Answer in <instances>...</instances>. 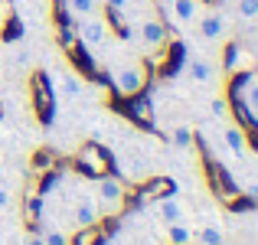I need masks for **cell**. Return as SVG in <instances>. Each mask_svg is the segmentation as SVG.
Listing matches in <instances>:
<instances>
[{"instance_id":"1","label":"cell","mask_w":258,"mask_h":245,"mask_svg":"<svg viewBox=\"0 0 258 245\" xmlns=\"http://www.w3.org/2000/svg\"><path fill=\"white\" fill-rule=\"evenodd\" d=\"M108 79H111L114 95H121V98H138V95L147 88V66L144 63L114 66V69L108 72Z\"/></svg>"},{"instance_id":"2","label":"cell","mask_w":258,"mask_h":245,"mask_svg":"<svg viewBox=\"0 0 258 245\" xmlns=\"http://www.w3.org/2000/svg\"><path fill=\"white\" fill-rule=\"evenodd\" d=\"M232 95H235V105L252 121H258V76L255 72H239V79L232 82Z\"/></svg>"},{"instance_id":"3","label":"cell","mask_w":258,"mask_h":245,"mask_svg":"<svg viewBox=\"0 0 258 245\" xmlns=\"http://www.w3.org/2000/svg\"><path fill=\"white\" fill-rule=\"evenodd\" d=\"M138 36H141V46H144L147 52L157 56V52L170 43V26H167L164 20H157V17H147V20H141Z\"/></svg>"},{"instance_id":"4","label":"cell","mask_w":258,"mask_h":245,"mask_svg":"<svg viewBox=\"0 0 258 245\" xmlns=\"http://www.w3.org/2000/svg\"><path fill=\"white\" fill-rule=\"evenodd\" d=\"M95 193H98V200L105 203L111 213H118V209H124V196H127V187L118 180L114 173H105L95 180Z\"/></svg>"},{"instance_id":"5","label":"cell","mask_w":258,"mask_h":245,"mask_svg":"<svg viewBox=\"0 0 258 245\" xmlns=\"http://www.w3.org/2000/svg\"><path fill=\"white\" fill-rule=\"evenodd\" d=\"M108 33H111V26H108V20H95V17H82L76 23V36H79V46H85V49H98L101 43L108 39Z\"/></svg>"},{"instance_id":"6","label":"cell","mask_w":258,"mask_h":245,"mask_svg":"<svg viewBox=\"0 0 258 245\" xmlns=\"http://www.w3.org/2000/svg\"><path fill=\"white\" fill-rule=\"evenodd\" d=\"M79 170H85L88 176H105L111 173V157H108V151H101L98 144H85L82 151H79Z\"/></svg>"},{"instance_id":"7","label":"cell","mask_w":258,"mask_h":245,"mask_svg":"<svg viewBox=\"0 0 258 245\" xmlns=\"http://www.w3.org/2000/svg\"><path fill=\"white\" fill-rule=\"evenodd\" d=\"M196 33H200V39H206V43H219V39L226 36V13H219V10L200 13V17H196Z\"/></svg>"},{"instance_id":"8","label":"cell","mask_w":258,"mask_h":245,"mask_svg":"<svg viewBox=\"0 0 258 245\" xmlns=\"http://www.w3.org/2000/svg\"><path fill=\"white\" fill-rule=\"evenodd\" d=\"M170 193H173V183L167 180V176H151V180L138 190V203H157Z\"/></svg>"},{"instance_id":"9","label":"cell","mask_w":258,"mask_h":245,"mask_svg":"<svg viewBox=\"0 0 258 245\" xmlns=\"http://www.w3.org/2000/svg\"><path fill=\"white\" fill-rule=\"evenodd\" d=\"M101 216H98V209H95V200L92 196H79L76 200V209H72V226L76 229H88V226H95Z\"/></svg>"},{"instance_id":"10","label":"cell","mask_w":258,"mask_h":245,"mask_svg":"<svg viewBox=\"0 0 258 245\" xmlns=\"http://www.w3.org/2000/svg\"><path fill=\"white\" fill-rule=\"evenodd\" d=\"M248 66V52L242 49L239 43H229L226 49H222V69L229 72V76H239V72H245Z\"/></svg>"},{"instance_id":"11","label":"cell","mask_w":258,"mask_h":245,"mask_svg":"<svg viewBox=\"0 0 258 245\" xmlns=\"http://www.w3.org/2000/svg\"><path fill=\"white\" fill-rule=\"evenodd\" d=\"M170 17L183 26L196 23V17H200V0H170Z\"/></svg>"},{"instance_id":"12","label":"cell","mask_w":258,"mask_h":245,"mask_svg":"<svg viewBox=\"0 0 258 245\" xmlns=\"http://www.w3.org/2000/svg\"><path fill=\"white\" fill-rule=\"evenodd\" d=\"M33 92H36V108H39V118H49V111H52V92H49V85H46V79L39 76H33Z\"/></svg>"},{"instance_id":"13","label":"cell","mask_w":258,"mask_h":245,"mask_svg":"<svg viewBox=\"0 0 258 245\" xmlns=\"http://www.w3.org/2000/svg\"><path fill=\"white\" fill-rule=\"evenodd\" d=\"M222 141H226V147L235 154V157H242V154L248 151V141H245V131H242L239 125H226V131H222Z\"/></svg>"},{"instance_id":"14","label":"cell","mask_w":258,"mask_h":245,"mask_svg":"<svg viewBox=\"0 0 258 245\" xmlns=\"http://www.w3.org/2000/svg\"><path fill=\"white\" fill-rule=\"evenodd\" d=\"M186 72H189V79L200 82V85H209V82L216 79V66L209 63V59H189Z\"/></svg>"},{"instance_id":"15","label":"cell","mask_w":258,"mask_h":245,"mask_svg":"<svg viewBox=\"0 0 258 245\" xmlns=\"http://www.w3.org/2000/svg\"><path fill=\"white\" fill-rule=\"evenodd\" d=\"M62 7H66V13L69 17H95L98 13V7H101V0H62Z\"/></svg>"},{"instance_id":"16","label":"cell","mask_w":258,"mask_h":245,"mask_svg":"<svg viewBox=\"0 0 258 245\" xmlns=\"http://www.w3.org/2000/svg\"><path fill=\"white\" fill-rule=\"evenodd\" d=\"M157 213H160V219L170 226V222H183V206L173 200V193L170 196H164V200H157Z\"/></svg>"},{"instance_id":"17","label":"cell","mask_w":258,"mask_h":245,"mask_svg":"<svg viewBox=\"0 0 258 245\" xmlns=\"http://www.w3.org/2000/svg\"><path fill=\"white\" fill-rule=\"evenodd\" d=\"M193 229L186 226V222H170V226H167V242L170 245H193Z\"/></svg>"},{"instance_id":"18","label":"cell","mask_w":258,"mask_h":245,"mask_svg":"<svg viewBox=\"0 0 258 245\" xmlns=\"http://www.w3.org/2000/svg\"><path fill=\"white\" fill-rule=\"evenodd\" d=\"M170 141H173L176 147H180V151H189V147L196 144V134L189 131L186 125H176V128H173V134H170Z\"/></svg>"},{"instance_id":"19","label":"cell","mask_w":258,"mask_h":245,"mask_svg":"<svg viewBox=\"0 0 258 245\" xmlns=\"http://www.w3.org/2000/svg\"><path fill=\"white\" fill-rule=\"evenodd\" d=\"M239 20L248 26L258 23V0H239Z\"/></svg>"},{"instance_id":"20","label":"cell","mask_w":258,"mask_h":245,"mask_svg":"<svg viewBox=\"0 0 258 245\" xmlns=\"http://www.w3.org/2000/svg\"><path fill=\"white\" fill-rule=\"evenodd\" d=\"M59 92H62L66 98H79V95H82V79H79V76H62Z\"/></svg>"},{"instance_id":"21","label":"cell","mask_w":258,"mask_h":245,"mask_svg":"<svg viewBox=\"0 0 258 245\" xmlns=\"http://www.w3.org/2000/svg\"><path fill=\"white\" fill-rule=\"evenodd\" d=\"M200 242H203V245H216V242H222V229H219V226H203Z\"/></svg>"},{"instance_id":"22","label":"cell","mask_w":258,"mask_h":245,"mask_svg":"<svg viewBox=\"0 0 258 245\" xmlns=\"http://www.w3.org/2000/svg\"><path fill=\"white\" fill-rule=\"evenodd\" d=\"M43 242H46V245H69L72 235L59 232V229H46V232H43Z\"/></svg>"},{"instance_id":"23","label":"cell","mask_w":258,"mask_h":245,"mask_svg":"<svg viewBox=\"0 0 258 245\" xmlns=\"http://www.w3.org/2000/svg\"><path fill=\"white\" fill-rule=\"evenodd\" d=\"M209 111H213V118H222V121H226L229 114H232V108L226 105V98H213V108H209Z\"/></svg>"},{"instance_id":"24","label":"cell","mask_w":258,"mask_h":245,"mask_svg":"<svg viewBox=\"0 0 258 245\" xmlns=\"http://www.w3.org/2000/svg\"><path fill=\"white\" fill-rule=\"evenodd\" d=\"M13 20V7L10 0H0V33H7V23Z\"/></svg>"},{"instance_id":"25","label":"cell","mask_w":258,"mask_h":245,"mask_svg":"<svg viewBox=\"0 0 258 245\" xmlns=\"http://www.w3.org/2000/svg\"><path fill=\"white\" fill-rule=\"evenodd\" d=\"M108 4V10H114V13H124V7L131 4V0H105Z\"/></svg>"},{"instance_id":"26","label":"cell","mask_w":258,"mask_h":245,"mask_svg":"<svg viewBox=\"0 0 258 245\" xmlns=\"http://www.w3.org/2000/svg\"><path fill=\"white\" fill-rule=\"evenodd\" d=\"M10 190H7V187H0V213H4V209H10Z\"/></svg>"},{"instance_id":"27","label":"cell","mask_w":258,"mask_h":245,"mask_svg":"<svg viewBox=\"0 0 258 245\" xmlns=\"http://www.w3.org/2000/svg\"><path fill=\"white\" fill-rule=\"evenodd\" d=\"M26 245H46V242H43V235H39V232H33V235H30V242H26Z\"/></svg>"},{"instance_id":"28","label":"cell","mask_w":258,"mask_h":245,"mask_svg":"<svg viewBox=\"0 0 258 245\" xmlns=\"http://www.w3.org/2000/svg\"><path fill=\"white\" fill-rule=\"evenodd\" d=\"M0 160H4V147H0Z\"/></svg>"},{"instance_id":"29","label":"cell","mask_w":258,"mask_h":245,"mask_svg":"<svg viewBox=\"0 0 258 245\" xmlns=\"http://www.w3.org/2000/svg\"><path fill=\"white\" fill-rule=\"evenodd\" d=\"M216 245H226V239H222V242H216Z\"/></svg>"}]
</instances>
